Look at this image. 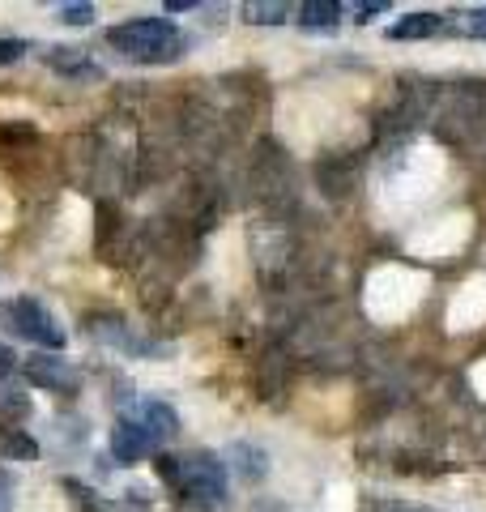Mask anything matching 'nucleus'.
Segmentation results:
<instances>
[{"label":"nucleus","mask_w":486,"mask_h":512,"mask_svg":"<svg viewBox=\"0 0 486 512\" xmlns=\"http://www.w3.org/2000/svg\"><path fill=\"white\" fill-rule=\"evenodd\" d=\"M107 43L116 47L124 60H137V64H167L184 52V35L175 30L167 18H137V22H124V26H111L107 30Z\"/></svg>","instance_id":"obj_1"},{"label":"nucleus","mask_w":486,"mask_h":512,"mask_svg":"<svg viewBox=\"0 0 486 512\" xmlns=\"http://www.w3.org/2000/svg\"><path fill=\"white\" fill-rule=\"evenodd\" d=\"M0 325H5L13 338L43 346V355H56V350H64V342H69V338H64V329L56 325V316L47 312L39 299H30V295H18V299L0 303Z\"/></svg>","instance_id":"obj_2"},{"label":"nucleus","mask_w":486,"mask_h":512,"mask_svg":"<svg viewBox=\"0 0 486 512\" xmlns=\"http://www.w3.org/2000/svg\"><path fill=\"white\" fill-rule=\"evenodd\" d=\"M184 478H180V500L192 504V512H205V508H222L226 504V461H218L214 453H192L180 457Z\"/></svg>","instance_id":"obj_3"},{"label":"nucleus","mask_w":486,"mask_h":512,"mask_svg":"<svg viewBox=\"0 0 486 512\" xmlns=\"http://www.w3.org/2000/svg\"><path fill=\"white\" fill-rule=\"evenodd\" d=\"M22 376L47 393H77L81 389V372L69 359H56V355H30L22 363Z\"/></svg>","instance_id":"obj_4"},{"label":"nucleus","mask_w":486,"mask_h":512,"mask_svg":"<svg viewBox=\"0 0 486 512\" xmlns=\"http://www.w3.org/2000/svg\"><path fill=\"white\" fill-rule=\"evenodd\" d=\"M150 431L141 427V419H120L116 427H111V457L120 461V466H137V461L150 457Z\"/></svg>","instance_id":"obj_5"},{"label":"nucleus","mask_w":486,"mask_h":512,"mask_svg":"<svg viewBox=\"0 0 486 512\" xmlns=\"http://www.w3.org/2000/svg\"><path fill=\"white\" fill-rule=\"evenodd\" d=\"M226 470H231L239 483H261V478L269 474V457H265V448L261 444H252V440H235V444H226Z\"/></svg>","instance_id":"obj_6"},{"label":"nucleus","mask_w":486,"mask_h":512,"mask_svg":"<svg viewBox=\"0 0 486 512\" xmlns=\"http://www.w3.org/2000/svg\"><path fill=\"white\" fill-rule=\"evenodd\" d=\"M86 329H90L99 342L124 350V355H137V359H158V355H162V346H158V342L137 338V333L128 329V325H120V320H107V325H86Z\"/></svg>","instance_id":"obj_7"},{"label":"nucleus","mask_w":486,"mask_h":512,"mask_svg":"<svg viewBox=\"0 0 486 512\" xmlns=\"http://www.w3.org/2000/svg\"><path fill=\"white\" fill-rule=\"evenodd\" d=\"M444 30V18L440 13H427V9H418V13H405V18H397L393 26L384 30L388 39H397V43H410V39H431V35H440Z\"/></svg>","instance_id":"obj_8"},{"label":"nucleus","mask_w":486,"mask_h":512,"mask_svg":"<svg viewBox=\"0 0 486 512\" xmlns=\"http://www.w3.org/2000/svg\"><path fill=\"white\" fill-rule=\"evenodd\" d=\"M47 69H56L64 77H99V69L90 64L86 47H69V43H60V47L47 52Z\"/></svg>","instance_id":"obj_9"},{"label":"nucleus","mask_w":486,"mask_h":512,"mask_svg":"<svg viewBox=\"0 0 486 512\" xmlns=\"http://www.w3.org/2000/svg\"><path fill=\"white\" fill-rule=\"evenodd\" d=\"M141 427L150 431V440H175L180 436V414H175L167 402H145L141 406Z\"/></svg>","instance_id":"obj_10"},{"label":"nucleus","mask_w":486,"mask_h":512,"mask_svg":"<svg viewBox=\"0 0 486 512\" xmlns=\"http://www.w3.org/2000/svg\"><path fill=\"white\" fill-rule=\"evenodd\" d=\"M295 22L307 30H333L342 22V5H337V0H303L295 9Z\"/></svg>","instance_id":"obj_11"},{"label":"nucleus","mask_w":486,"mask_h":512,"mask_svg":"<svg viewBox=\"0 0 486 512\" xmlns=\"http://www.w3.org/2000/svg\"><path fill=\"white\" fill-rule=\"evenodd\" d=\"M0 457L5 461H39V440L26 436L22 427H5L0 431Z\"/></svg>","instance_id":"obj_12"},{"label":"nucleus","mask_w":486,"mask_h":512,"mask_svg":"<svg viewBox=\"0 0 486 512\" xmlns=\"http://www.w3.org/2000/svg\"><path fill=\"white\" fill-rule=\"evenodd\" d=\"M286 18H295V9L282 5V0H252V5H243V22L252 26H278Z\"/></svg>","instance_id":"obj_13"},{"label":"nucleus","mask_w":486,"mask_h":512,"mask_svg":"<svg viewBox=\"0 0 486 512\" xmlns=\"http://www.w3.org/2000/svg\"><path fill=\"white\" fill-rule=\"evenodd\" d=\"M22 419H30V397L18 389H0V423L18 427Z\"/></svg>","instance_id":"obj_14"},{"label":"nucleus","mask_w":486,"mask_h":512,"mask_svg":"<svg viewBox=\"0 0 486 512\" xmlns=\"http://www.w3.org/2000/svg\"><path fill=\"white\" fill-rule=\"evenodd\" d=\"M56 18L64 26H90L94 22V5H86V0H73V5H60Z\"/></svg>","instance_id":"obj_15"},{"label":"nucleus","mask_w":486,"mask_h":512,"mask_svg":"<svg viewBox=\"0 0 486 512\" xmlns=\"http://www.w3.org/2000/svg\"><path fill=\"white\" fill-rule=\"evenodd\" d=\"M461 30L469 39H486V5H478V9H469L465 18H461Z\"/></svg>","instance_id":"obj_16"},{"label":"nucleus","mask_w":486,"mask_h":512,"mask_svg":"<svg viewBox=\"0 0 486 512\" xmlns=\"http://www.w3.org/2000/svg\"><path fill=\"white\" fill-rule=\"evenodd\" d=\"M22 56H26L22 39H5V35H0V64H18Z\"/></svg>","instance_id":"obj_17"},{"label":"nucleus","mask_w":486,"mask_h":512,"mask_svg":"<svg viewBox=\"0 0 486 512\" xmlns=\"http://www.w3.org/2000/svg\"><path fill=\"white\" fill-rule=\"evenodd\" d=\"M13 495H18V483L9 470H0V512H13Z\"/></svg>","instance_id":"obj_18"},{"label":"nucleus","mask_w":486,"mask_h":512,"mask_svg":"<svg viewBox=\"0 0 486 512\" xmlns=\"http://www.w3.org/2000/svg\"><path fill=\"white\" fill-rule=\"evenodd\" d=\"M354 13H359V22H371L376 13H388V0H367V5H359Z\"/></svg>","instance_id":"obj_19"},{"label":"nucleus","mask_w":486,"mask_h":512,"mask_svg":"<svg viewBox=\"0 0 486 512\" xmlns=\"http://www.w3.org/2000/svg\"><path fill=\"white\" fill-rule=\"evenodd\" d=\"M13 367H18V355H13V350H9L5 342H0V380L13 376Z\"/></svg>","instance_id":"obj_20"},{"label":"nucleus","mask_w":486,"mask_h":512,"mask_svg":"<svg viewBox=\"0 0 486 512\" xmlns=\"http://www.w3.org/2000/svg\"><path fill=\"white\" fill-rule=\"evenodd\" d=\"M197 9V0H167V13H188Z\"/></svg>","instance_id":"obj_21"}]
</instances>
